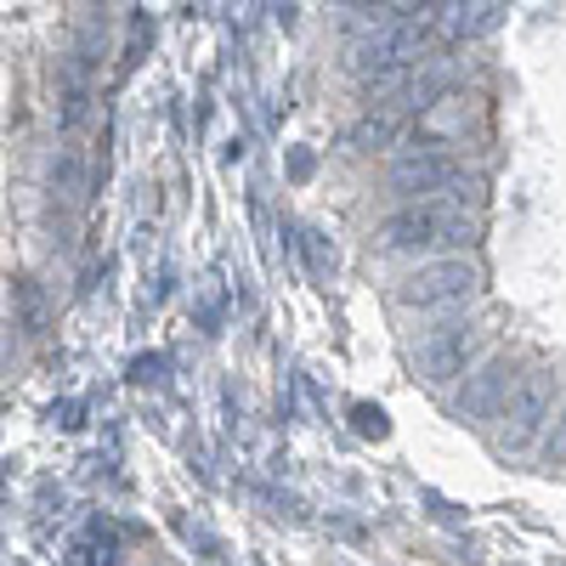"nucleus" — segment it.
Masks as SVG:
<instances>
[{
  "label": "nucleus",
  "mask_w": 566,
  "mask_h": 566,
  "mask_svg": "<svg viewBox=\"0 0 566 566\" xmlns=\"http://www.w3.org/2000/svg\"><path fill=\"white\" fill-rule=\"evenodd\" d=\"M476 205H482V181H453L437 199H413L397 216L380 221V250L391 255H459L476 244Z\"/></svg>",
  "instance_id": "1"
},
{
  "label": "nucleus",
  "mask_w": 566,
  "mask_h": 566,
  "mask_svg": "<svg viewBox=\"0 0 566 566\" xmlns=\"http://www.w3.org/2000/svg\"><path fill=\"white\" fill-rule=\"evenodd\" d=\"M476 283H482V272H476L470 255H437V261H424L419 272H408L397 283V306L402 312H437V306L470 301Z\"/></svg>",
  "instance_id": "2"
},
{
  "label": "nucleus",
  "mask_w": 566,
  "mask_h": 566,
  "mask_svg": "<svg viewBox=\"0 0 566 566\" xmlns=\"http://www.w3.org/2000/svg\"><path fill=\"white\" fill-rule=\"evenodd\" d=\"M555 413V386L549 374H522V380L510 386L504 408H499V448L504 453H527L544 431V419Z\"/></svg>",
  "instance_id": "3"
},
{
  "label": "nucleus",
  "mask_w": 566,
  "mask_h": 566,
  "mask_svg": "<svg viewBox=\"0 0 566 566\" xmlns=\"http://www.w3.org/2000/svg\"><path fill=\"white\" fill-rule=\"evenodd\" d=\"M459 176H464V165H459L448 148H437V142H413V148H402V154L386 165L391 193H402L408 205H413V199H437L442 187H453Z\"/></svg>",
  "instance_id": "4"
},
{
  "label": "nucleus",
  "mask_w": 566,
  "mask_h": 566,
  "mask_svg": "<svg viewBox=\"0 0 566 566\" xmlns=\"http://www.w3.org/2000/svg\"><path fill=\"white\" fill-rule=\"evenodd\" d=\"M413 368H419L431 386H459L464 374L476 368V335H470V328H437V335L419 340Z\"/></svg>",
  "instance_id": "5"
},
{
  "label": "nucleus",
  "mask_w": 566,
  "mask_h": 566,
  "mask_svg": "<svg viewBox=\"0 0 566 566\" xmlns=\"http://www.w3.org/2000/svg\"><path fill=\"white\" fill-rule=\"evenodd\" d=\"M431 40L442 45H470L499 23V0H431Z\"/></svg>",
  "instance_id": "6"
},
{
  "label": "nucleus",
  "mask_w": 566,
  "mask_h": 566,
  "mask_svg": "<svg viewBox=\"0 0 566 566\" xmlns=\"http://www.w3.org/2000/svg\"><path fill=\"white\" fill-rule=\"evenodd\" d=\"M504 397H510V368H504V363H482V368L464 374L453 408H459L464 419H499Z\"/></svg>",
  "instance_id": "7"
},
{
  "label": "nucleus",
  "mask_w": 566,
  "mask_h": 566,
  "mask_svg": "<svg viewBox=\"0 0 566 566\" xmlns=\"http://www.w3.org/2000/svg\"><path fill=\"white\" fill-rule=\"evenodd\" d=\"M464 119H470L464 97H459V91H442L437 103H424V114H419V136H424V142H437V148H448V136H459Z\"/></svg>",
  "instance_id": "8"
},
{
  "label": "nucleus",
  "mask_w": 566,
  "mask_h": 566,
  "mask_svg": "<svg viewBox=\"0 0 566 566\" xmlns=\"http://www.w3.org/2000/svg\"><path fill=\"white\" fill-rule=\"evenodd\" d=\"M346 12H402L408 0H340Z\"/></svg>",
  "instance_id": "9"
},
{
  "label": "nucleus",
  "mask_w": 566,
  "mask_h": 566,
  "mask_svg": "<svg viewBox=\"0 0 566 566\" xmlns=\"http://www.w3.org/2000/svg\"><path fill=\"white\" fill-rule=\"evenodd\" d=\"M108 7H114V0H108Z\"/></svg>",
  "instance_id": "10"
}]
</instances>
